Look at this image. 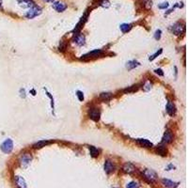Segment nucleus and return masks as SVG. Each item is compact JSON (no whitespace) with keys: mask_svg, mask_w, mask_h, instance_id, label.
Returning a JSON list of instances; mask_svg holds the SVG:
<instances>
[{"mask_svg":"<svg viewBox=\"0 0 188 188\" xmlns=\"http://www.w3.org/2000/svg\"><path fill=\"white\" fill-rule=\"evenodd\" d=\"M142 176L147 182H150V183L154 182L158 178L156 172L152 169H144L142 171Z\"/></svg>","mask_w":188,"mask_h":188,"instance_id":"obj_1","label":"nucleus"},{"mask_svg":"<svg viewBox=\"0 0 188 188\" xmlns=\"http://www.w3.org/2000/svg\"><path fill=\"white\" fill-rule=\"evenodd\" d=\"M0 149L4 153H10L13 150V142L10 138H8L0 145Z\"/></svg>","mask_w":188,"mask_h":188,"instance_id":"obj_2","label":"nucleus"},{"mask_svg":"<svg viewBox=\"0 0 188 188\" xmlns=\"http://www.w3.org/2000/svg\"><path fill=\"white\" fill-rule=\"evenodd\" d=\"M31 160H32V156L30 155V153H23L19 159L20 166L24 167V169H26V167L29 166Z\"/></svg>","mask_w":188,"mask_h":188,"instance_id":"obj_3","label":"nucleus"},{"mask_svg":"<svg viewBox=\"0 0 188 188\" xmlns=\"http://www.w3.org/2000/svg\"><path fill=\"white\" fill-rule=\"evenodd\" d=\"M40 13H42V9L38 6H33L32 8H30V10H28L26 13V17L27 19H33L37 16H39Z\"/></svg>","mask_w":188,"mask_h":188,"instance_id":"obj_4","label":"nucleus"},{"mask_svg":"<svg viewBox=\"0 0 188 188\" xmlns=\"http://www.w3.org/2000/svg\"><path fill=\"white\" fill-rule=\"evenodd\" d=\"M88 116L94 121H98L100 120L101 112L98 108H91L88 111Z\"/></svg>","mask_w":188,"mask_h":188,"instance_id":"obj_5","label":"nucleus"},{"mask_svg":"<svg viewBox=\"0 0 188 188\" xmlns=\"http://www.w3.org/2000/svg\"><path fill=\"white\" fill-rule=\"evenodd\" d=\"M185 26H183V24H182L181 23H176L172 26V32L176 36H179V35L182 34L183 32H185Z\"/></svg>","mask_w":188,"mask_h":188,"instance_id":"obj_6","label":"nucleus"},{"mask_svg":"<svg viewBox=\"0 0 188 188\" xmlns=\"http://www.w3.org/2000/svg\"><path fill=\"white\" fill-rule=\"evenodd\" d=\"M103 55V51L102 50H94L88 53L87 55L83 56V59H91V58H96L98 56H100Z\"/></svg>","mask_w":188,"mask_h":188,"instance_id":"obj_7","label":"nucleus"},{"mask_svg":"<svg viewBox=\"0 0 188 188\" xmlns=\"http://www.w3.org/2000/svg\"><path fill=\"white\" fill-rule=\"evenodd\" d=\"M122 170H123V172L127 173V174H132L136 171V166L133 164H131V163H126V164H124L123 166H122Z\"/></svg>","mask_w":188,"mask_h":188,"instance_id":"obj_8","label":"nucleus"},{"mask_svg":"<svg viewBox=\"0 0 188 188\" xmlns=\"http://www.w3.org/2000/svg\"><path fill=\"white\" fill-rule=\"evenodd\" d=\"M88 15V11H87V12H86V13H85V14L83 15V17L81 18L80 22H79L78 24H77V26H75V29H73V31H72L73 33H75H75H77V32H78V31H79V30L81 29V28H82L83 24H85V22H86V21H87Z\"/></svg>","mask_w":188,"mask_h":188,"instance_id":"obj_9","label":"nucleus"},{"mask_svg":"<svg viewBox=\"0 0 188 188\" xmlns=\"http://www.w3.org/2000/svg\"><path fill=\"white\" fill-rule=\"evenodd\" d=\"M53 8L58 12H63L67 9V5L62 2H54L53 3Z\"/></svg>","mask_w":188,"mask_h":188,"instance_id":"obj_10","label":"nucleus"},{"mask_svg":"<svg viewBox=\"0 0 188 188\" xmlns=\"http://www.w3.org/2000/svg\"><path fill=\"white\" fill-rule=\"evenodd\" d=\"M172 141H173V134H171L170 131H166L164 134V136H163L162 143H164V144H169Z\"/></svg>","mask_w":188,"mask_h":188,"instance_id":"obj_11","label":"nucleus"},{"mask_svg":"<svg viewBox=\"0 0 188 188\" xmlns=\"http://www.w3.org/2000/svg\"><path fill=\"white\" fill-rule=\"evenodd\" d=\"M17 2L22 8H32L35 6L33 0H17Z\"/></svg>","mask_w":188,"mask_h":188,"instance_id":"obj_12","label":"nucleus"},{"mask_svg":"<svg viewBox=\"0 0 188 188\" xmlns=\"http://www.w3.org/2000/svg\"><path fill=\"white\" fill-rule=\"evenodd\" d=\"M115 170V166L113 165V163L110 160H106L104 163V171L106 174H110L112 173L113 171Z\"/></svg>","mask_w":188,"mask_h":188,"instance_id":"obj_13","label":"nucleus"},{"mask_svg":"<svg viewBox=\"0 0 188 188\" xmlns=\"http://www.w3.org/2000/svg\"><path fill=\"white\" fill-rule=\"evenodd\" d=\"M136 142L138 145L141 147H144V148H152V143L149 141L148 139H143V138H138L136 140Z\"/></svg>","mask_w":188,"mask_h":188,"instance_id":"obj_14","label":"nucleus"},{"mask_svg":"<svg viewBox=\"0 0 188 188\" xmlns=\"http://www.w3.org/2000/svg\"><path fill=\"white\" fill-rule=\"evenodd\" d=\"M162 183L167 188H175V187H177L178 185H179L178 182H174L170 181V180H169V179H163L162 180Z\"/></svg>","mask_w":188,"mask_h":188,"instance_id":"obj_15","label":"nucleus"},{"mask_svg":"<svg viewBox=\"0 0 188 188\" xmlns=\"http://www.w3.org/2000/svg\"><path fill=\"white\" fill-rule=\"evenodd\" d=\"M166 112L169 116L173 117L175 115V112H176V109H175V105L173 103L171 102H169L166 104Z\"/></svg>","mask_w":188,"mask_h":188,"instance_id":"obj_16","label":"nucleus"},{"mask_svg":"<svg viewBox=\"0 0 188 188\" xmlns=\"http://www.w3.org/2000/svg\"><path fill=\"white\" fill-rule=\"evenodd\" d=\"M15 182H16V185H17L18 188H26V181L20 176H17L15 178Z\"/></svg>","mask_w":188,"mask_h":188,"instance_id":"obj_17","label":"nucleus"},{"mask_svg":"<svg viewBox=\"0 0 188 188\" xmlns=\"http://www.w3.org/2000/svg\"><path fill=\"white\" fill-rule=\"evenodd\" d=\"M75 42L77 44V45H79V46L84 45V43H85V37L82 34H77L75 36Z\"/></svg>","mask_w":188,"mask_h":188,"instance_id":"obj_18","label":"nucleus"},{"mask_svg":"<svg viewBox=\"0 0 188 188\" xmlns=\"http://www.w3.org/2000/svg\"><path fill=\"white\" fill-rule=\"evenodd\" d=\"M137 66H139V62H137L136 60H130L126 63V68L128 70H133V69H134Z\"/></svg>","mask_w":188,"mask_h":188,"instance_id":"obj_19","label":"nucleus"},{"mask_svg":"<svg viewBox=\"0 0 188 188\" xmlns=\"http://www.w3.org/2000/svg\"><path fill=\"white\" fill-rule=\"evenodd\" d=\"M50 143H51L50 141L42 140V141H39V142L35 143V144L33 145V148H35V149H40V148H42V147H45L46 145L50 144Z\"/></svg>","mask_w":188,"mask_h":188,"instance_id":"obj_20","label":"nucleus"},{"mask_svg":"<svg viewBox=\"0 0 188 188\" xmlns=\"http://www.w3.org/2000/svg\"><path fill=\"white\" fill-rule=\"evenodd\" d=\"M132 24H121L120 26V30L122 31V33H127L128 31H130L132 29Z\"/></svg>","mask_w":188,"mask_h":188,"instance_id":"obj_21","label":"nucleus"},{"mask_svg":"<svg viewBox=\"0 0 188 188\" xmlns=\"http://www.w3.org/2000/svg\"><path fill=\"white\" fill-rule=\"evenodd\" d=\"M88 149H89V152H91V155L93 158L98 157V155H99V150H98V149H96L93 146H89Z\"/></svg>","mask_w":188,"mask_h":188,"instance_id":"obj_22","label":"nucleus"},{"mask_svg":"<svg viewBox=\"0 0 188 188\" xmlns=\"http://www.w3.org/2000/svg\"><path fill=\"white\" fill-rule=\"evenodd\" d=\"M100 98H101V99L103 100V101L107 102V101H109V100L112 98V94L109 93V92H103V93H101Z\"/></svg>","mask_w":188,"mask_h":188,"instance_id":"obj_23","label":"nucleus"},{"mask_svg":"<svg viewBox=\"0 0 188 188\" xmlns=\"http://www.w3.org/2000/svg\"><path fill=\"white\" fill-rule=\"evenodd\" d=\"M156 152L158 154L162 155V156H165L166 153V148L164 146H159L158 148L156 149Z\"/></svg>","mask_w":188,"mask_h":188,"instance_id":"obj_24","label":"nucleus"},{"mask_svg":"<svg viewBox=\"0 0 188 188\" xmlns=\"http://www.w3.org/2000/svg\"><path fill=\"white\" fill-rule=\"evenodd\" d=\"M126 187H127V188H138V187H139V185H138V183L136 182H131L130 183H128Z\"/></svg>","mask_w":188,"mask_h":188,"instance_id":"obj_25","label":"nucleus"},{"mask_svg":"<svg viewBox=\"0 0 188 188\" xmlns=\"http://www.w3.org/2000/svg\"><path fill=\"white\" fill-rule=\"evenodd\" d=\"M162 52H163V50H162V49H160V50H159V51H157L156 53H155V54H154V55H152V56H150V58H149V59H150V61H152L153 59H155V58H157V56H158L159 55H160V54H161V53H162Z\"/></svg>","mask_w":188,"mask_h":188,"instance_id":"obj_26","label":"nucleus"},{"mask_svg":"<svg viewBox=\"0 0 188 188\" xmlns=\"http://www.w3.org/2000/svg\"><path fill=\"white\" fill-rule=\"evenodd\" d=\"M169 3L167 2H163V3H161V4H159L158 5V8L159 9H161V10H165V9H166V8H169Z\"/></svg>","mask_w":188,"mask_h":188,"instance_id":"obj_27","label":"nucleus"},{"mask_svg":"<svg viewBox=\"0 0 188 188\" xmlns=\"http://www.w3.org/2000/svg\"><path fill=\"white\" fill-rule=\"evenodd\" d=\"M100 5H101L102 7H104V8H108V7L110 6L108 0H101Z\"/></svg>","mask_w":188,"mask_h":188,"instance_id":"obj_28","label":"nucleus"},{"mask_svg":"<svg viewBox=\"0 0 188 188\" xmlns=\"http://www.w3.org/2000/svg\"><path fill=\"white\" fill-rule=\"evenodd\" d=\"M161 34H162V31L160 30V29H158V30H156L155 31V34H154V38H155V40H160V38H161Z\"/></svg>","mask_w":188,"mask_h":188,"instance_id":"obj_29","label":"nucleus"},{"mask_svg":"<svg viewBox=\"0 0 188 188\" xmlns=\"http://www.w3.org/2000/svg\"><path fill=\"white\" fill-rule=\"evenodd\" d=\"M76 95H77V97H78V99H79V101H80V102L84 101V94H83V92H82V91H78L76 92Z\"/></svg>","mask_w":188,"mask_h":188,"instance_id":"obj_30","label":"nucleus"},{"mask_svg":"<svg viewBox=\"0 0 188 188\" xmlns=\"http://www.w3.org/2000/svg\"><path fill=\"white\" fill-rule=\"evenodd\" d=\"M155 73H157V75H159L160 76H164V72H163V71L161 70V69H156V70L154 71Z\"/></svg>","mask_w":188,"mask_h":188,"instance_id":"obj_31","label":"nucleus"},{"mask_svg":"<svg viewBox=\"0 0 188 188\" xmlns=\"http://www.w3.org/2000/svg\"><path fill=\"white\" fill-rule=\"evenodd\" d=\"M152 88V85H150V83H147L145 86H144V89L145 91H149V89Z\"/></svg>","mask_w":188,"mask_h":188,"instance_id":"obj_32","label":"nucleus"},{"mask_svg":"<svg viewBox=\"0 0 188 188\" xmlns=\"http://www.w3.org/2000/svg\"><path fill=\"white\" fill-rule=\"evenodd\" d=\"M65 48H66V46H65V44H63V42H60V44H59V50H60V51H64Z\"/></svg>","mask_w":188,"mask_h":188,"instance_id":"obj_33","label":"nucleus"},{"mask_svg":"<svg viewBox=\"0 0 188 188\" xmlns=\"http://www.w3.org/2000/svg\"><path fill=\"white\" fill-rule=\"evenodd\" d=\"M43 1H45V2H53L54 0H43Z\"/></svg>","mask_w":188,"mask_h":188,"instance_id":"obj_34","label":"nucleus"},{"mask_svg":"<svg viewBox=\"0 0 188 188\" xmlns=\"http://www.w3.org/2000/svg\"><path fill=\"white\" fill-rule=\"evenodd\" d=\"M1 4H2V0H0V6H1Z\"/></svg>","mask_w":188,"mask_h":188,"instance_id":"obj_35","label":"nucleus"},{"mask_svg":"<svg viewBox=\"0 0 188 188\" xmlns=\"http://www.w3.org/2000/svg\"><path fill=\"white\" fill-rule=\"evenodd\" d=\"M115 188H116V187H115Z\"/></svg>","mask_w":188,"mask_h":188,"instance_id":"obj_36","label":"nucleus"}]
</instances>
